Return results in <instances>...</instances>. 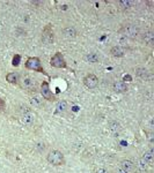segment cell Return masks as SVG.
Segmentation results:
<instances>
[{
  "label": "cell",
  "mask_w": 154,
  "mask_h": 173,
  "mask_svg": "<svg viewBox=\"0 0 154 173\" xmlns=\"http://www.w3.org/2000/svg\"><path fill=\"white\" fill-rule=\"evenodd\" d=\"M67 110V102L60 101L57 104V113H64Z\"/></svg>",
  "instance_id": "cell-18"
},
{
  "label": "cell",
  "mask_w": 154,
  "mask_h": 173,
  "mask_svg": "<svg viewBox=\"0 0 154 173\" xmlns=\"http://www.w3.org/2000/svg\"><path fill=\"white\" fill-rule=\"evenodd\" d=\"M24 89H27L28 91H35L36 90V81L32 77H24L23 82H22Z\"/></svg>",
  "instance_id": "cell-8"
},
{
  "label": "cell",
  "mask_w": 154,
  "mask_h": 173,
  "mask_svg": "<svg viewBox=\"0 0 154 173\" xmlns=\"http://www.w3.org/2000/svg\"><path fill=\"white\" fill-rule=\"evenodd\" d=\"M147 166H148V164H147V163H146L142 158H140V159L137 162V167L139 170H142V171H144V170L147 169Z\"/></svg>",
  "instance_id": "cell-23"
},
{
  "label": "cell",
  "mask_w": 154,
  "mask_h": 173,
  "mask_svg": "<svg viewBox=\"0 0 154 173\" xmlns=\"http://www.w3.org/2000/svg\"><path fill=\"white\" fill-rule=\"evenodd\" d=\"M142 40H144V43H145L146 45L152 46L154 43V34L152 31L145 32V34L142 35Z\"/></svg>",
  "instance_id": "cell-12"
},
{
  "label": "cell",
  "mask_w": 154,
  "mask_h": 173,
  "mask_svg": "<svg viewBox=\"0 0 154 173\" xmlns=\"http://www.w3.org/2000/svg\"><path fill=\"white\" fill-rule=\"evenodd\" d=\"M118 32L125 38H132L133 39L139 35V29L134 24H125L118 30Z\"/></svg>",
  "instance_id": "cell-2"
},
{
  "label": "cell",
  "mask_w": 154,
  "mask_h": 173,
  "mask_svg": "<svg viewBox=\"0 0 154 173\" xmlns=\"http://www.w3.org/2000/svg\"><path fill=\"white\" fill-rule=\"evenodd\" d=\"M86 60L88 61V62L95 64V62H99V60H100V57H99V54H97V53L90 52V53H88V54L86 56Z\"/></svg>",
  "instance_id": "cell-16"
},
{
  "label": "cell",
  "mask_w": 154,
  "mask_h": 173,
  "mask_svg": "<svg viewBox=\"0 0 154 173\" xmlns=\"http://www.w3.org/2000/svg\"><path fill=\"white\" fill-rule=\"evenodd\" d=\"M50 64H51V66L56 67V68H65V67H66V61H65L63 54L59 52H57L56 54L51 58Z\"/></svg>",
  "instance_id": "cell-4"
},
{
  "label": "cell",
  "mask_w": 154,
  "mask_h": 173,
  "mask_svg": "<svg viewBox=\"0 0 154 173\" xmlns=\"http://www.w3.org/2000/svg\"><path fill=\"white\" fill-rule=\"evenodd\" d=\"M121 169L123 170V171H125L126 173H129V172H131V171H133V170H134L133 162H131L130 159H124V161H122Z\"/></svg>",
  "instance_id": "cell-11"
},
{
  "label": "cell",
  "mask_w": 154,
  "mask_h": 173,
  "mask_svg": "<svg viewBox=\"0 0 154 173\" xmlns=\"http://www.w3.org/2000/svg\"><path fill=\"white\" fill-rule=\"evenodd\" d=\"M35 119H36V114L29 110V111H27V112H24L23 114H22V117H21V122L26 126H30L35 122Z\"/></svg>",
  "instance_id": "cell-5"
},
{
  "label": "cell",
  "mask_w": 154,
  "mask_h": 173,
  "mask_svg": "<svg viewBox=\"0 0 154 173\" xmlns=\"http://www.w3.org/2000/svg\"><path fill=\"white\" fill-rule=\"evenodd\" d=\"M95 173H109V172H108V170L103 169V167H99V169L95 171Z\"/></svg>",
  "instance_id": "cell-24"
},
{
  "label": "cell",
  "mask_w": 154,
  "mask_h": 173,
  "mask_svg": "<svg viewBox=\"0 0 154 173\" xmlns=\"http://www.w3.org/2000/svg\"><path fill=\"white\" fill-rule=\"evenodd\" d=\"M113 90L118 93H126L128 91V84L123 81H115L113 84Z\"/></svg>",
  "instance_id": "cell-9"
},
{
  "label": "cell",
  "mask_w": 154,
  "mask_h": 173,
  "mask_svg": "<svg viewBox=\"0 0 154 173\" xmlns=\"http://www.w3.org/2000/svg\"><path fill=\"white\" fill-rule=\"evenodd\" d=\"M109 130L113 134H118L121 132V125L117 121H110L109 122Z\"/></svg>",
  "instance_id": "cell-14"
},
{
  "label": "cell",
  "mask_w": 154,
  "mask_h": 173,
  "mask_svg": "<svg viewBox=\"0 0 154 173\" xmlns=\"http://www.w3.org/2000/svg\"><path fill=\"white\" fill-rule=\"evenodd\" d=\"M41 93H42L43 98L48 99V101H53L55 99V96H53V93L50 90L48 82H43L42 83V85H41Z\"/></svg>",
  "instance_id": "cell-7"
},
{
  "label": "cell",
  "mask_w": 154,
  "mask_h": 173,
  "mask_svg": "<svg viewBox=\"0 0 154 173\" xmlns=\"http://www.w3.org/2000/svg\"><path fill=\"white\" fill-rule=\"evenodd\" d=\"M30 102H31V104L34 105V106H36V107L43 106V101L41 99L40 97H32L31 99H30Z\"/></svg>",
  "instance_id": "cell-22"
},
{
  "label": "cell",
  "mask_w": 154,
  "mask_h": 173,
  "mask_svg": "<svg viewBox=\"0 0 154 173\" xmlns=\"http://www.w3.org/2000/svg\"><path fill=\"white\" fill-rule=\"evenodd\" d=\"M63 32H64L65 37H67V38H74V37L78 35L77 30L73 28V27H67V28H65Z\"/></svg>",
  "instance_id": "cell-15"
},
{
  "label": "cell",
  "mask_w": 154,
  "mask_h": 173,
  "mask_svg": "<svg viewBox=\"0 0 154 173\" xmlns=\"http://www.w3.org/2000/svg\"><path fill=\"white\" fill-rule=\"evenodd\" d=\"M84 83L88 89H94L96 88L97 84H99V79L94 74H88L84 79Z\"/></svg>",
  "instance_id": "cell-6"
},
{
  "label": "cell",
  "mask_w": 154,
  "mask_h": 173,
  "mask_svg": "<svg viewBox=\"0 0 154 173\" xmlns=\"http://www.w3.org/2000/svg\"><path fill=\"white\" fill-rule=\"evenodd\" d=\"M142 158L148 164V165H152L154 162V151L152 149L147 150V151H145V153H144V156H142Z\"/></svg>",
  "instance_id": "cell-13"
},
{
  "label": "cell",
  "mask_w": 154,
  "mask_h": 173,
  "mask_svg": "<svg viewBox=\"0 0 154 173\" xmlns=\"http://www.w3.org/2000/svg\"><path fill=\"white\" fill-rule=\"evenodd\" d=\"M26 67L28 69H31V71H36V72H44L40 59L35 58V57L29 58L28 60H27V62H26Z\"/></svg>",
  "instance_id": "cell-3"
},
{
  "label": "cell",
  "mask_w": 154,
  "mask_h": 173,
  "mask_svg": "<svg viewBox=\"0 0 154 173\" xmlns=\"http://www.w3.org/2000/svg\"><path fill=\"white\" fill-rule=\"evenodd\" d=\"M110 54L113 57H115V58H122V57H124V54H125V50L122 48V46L116 45V46H113V48H110Z\"/></svg>",
  "instance_id": "cell-10"
},
{
  "label": "cell",
  "mask_w": 154,
  "mask_h": 173,
  "mask_svg": "<svg viewBox=\"0 0 154 173\" xmlns=\"http://www.w3.org/2000/svg\"><path fill=\"white\" fill-rule=\"evenodd\" d=\"M136 74L140 79H147V76H148V72H147L146 68H137L136 69Z\"/></svg>",
  "instance_id": "cell-20"
},
{
  "label": "cell",
  "mask_w": 154,
  "mask_h": 173,
  "mask_svg": "<svg viewBox=\"0 0 154 173\" xmlns=\"http://www.w3.org/2000/svg\"><path fill=\"white\" fill-rule=\"evenodd\" d=\"M116 173H126V172H125V171H123L122 169H119V170H117V171H116Z\"/></svg>",
  "instance_id": "cell-25"
},
{
  "label": "cell",
  "mask_w": 154,
  "mask_h": 173,
  "mask_svg": "<svg viewBox=\"0 0 154 173\" xmlns=\"http://www.w3.org/2000/svg\"><path fill=\"white\" fill-rule=\"evenodd\" d=\"M118 4L121 5L124 9H130V8L132 7V5H133V1H131V0H119Z\"/></svg>",
  "instance_id": "cell-21"
},
{
  "label": "cell",
  "mask_w": 154,
  "mask_h": 173,
  "mask_svg": "<svg viewBox=\"0 0 154 173\" xmlns=\"http://www.w3.org/2000/svg\"><path fill=\"white\" fill-rule=\"evenodd\" d=\"M6 80H7V82L12 83V84H16L19 77H17V75H16L15 73H8L7 75H6Z\"/></svg>",
  "instance_id": "cell-19"
},
{
  "label": "cell",
  "mask_w": 154,
  "mask_h": 173,
  "mask_svg": "<svg viewBox=\"0 0 154 173\" xmlns=\"http://www.w3.org/2000/svg\"><path fill=\"white\" fill-rule=\"evenodd\" d=\"M48 162L53 166H60L65 164V157L64 155L59 151V150H52L50 151L46 157Z\"/></svg>",
  "instance_id": "cell-1"
},
{
  "label": "cell",
  "mask_w": 154,
  "mask_h": 173,
  "mask_svg": "<svg viewBox=\"0 0 154 173\" xmlns=\"http://www.w3.org/2000/svg\"><path fill=\"white\" fill-rule=\"evenodd\" d=\"M43 40H44L45 43H51L53 40V35L52 32L49 30V28H46L43 32Z\"/></svg>",
  "instance_id": "cell-17"
}]
</instances>
